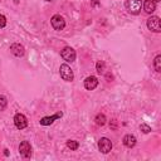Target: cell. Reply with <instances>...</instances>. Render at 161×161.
<instances>
[{
    "instance_id": "obj_1",
    "label": "cell",
    "mask_w": 161,
    "mask_h": 161,
    "mask_svg": "<svg viewBox=\"0 0 161 161\" xmlns=\"http://www.w3.org/2000/svg\"><path fill=\"white\" fill-rule=\"evenodd\" d=\"M125 6L131 14H138L142 8V0H127Z\"/></svg>"
},
{
    "instance_id": "obj_2",
    "label": "cell",
    "mask_w": 161,
    "mask_h": 161,
    "mask_svg": "<svg viewBox=\"0 0 161 161\" xmlns=\"http://www.w3.org/2000/svg\"><path fill=\"white\" fill-rule=\"evenodd\" d=\"M59 73H60V77L67 82H72L74 78V73L68 64H62L59 68Z\"/></svg>"
},
{
    "instance_id": "obj_3",
    "label": "cell",
    "mask_w": 161,
    "mask_h": 161,
    "mask_svg": "<svg viewBox=\"0 0 161 161\" xmlns=\"http://www.w3.org/2000/svg\"><path fill=\"white\" fill-rule=\"evenodd\" d=\"M147 28L151 31L160 33L161 31V21H160V18L158 16H151V18H148L147 19Z\"/></svg>"
},
{
    "instance_id": "obj_4",
    "label": "cell",
    "mask_w": 161,
    "mask_h": 161,
    "mask_svg": "<svg viewBox=\"0 0 161 161\" xmlns=\"http://www.w3.org/2000/svg\"><path fill=\"white\" fill-rule=\"evenodd\" d=\"M50 24H52V26H53L55 30H62V29H64V26H65V20H64L63 16H60L59 14H55V15L52 16Z\"/></svg>"
},
{
    "instance_id": "obj_5",
    "label": "cell",
    "mask_w": 161,
    "mask_h": 161,
    "mask_svg": "<svg viewBox=\"0 0 161 161\" xmlns=\"http://www.w3.org/2000/svg\"><path fill=\"white\" fill-rule=\"evenodd\" d=\"M60 55H62V58H63L64 60H67V62H73V60L75 59V50H74L73 48H70V47H64V48L62 49V52H60Z\"/></svg>"
},
{
    "instance_id": "obj_6",
    "label": "cell",
    "mask_w": 161,
    "mask_h": 161,
    "mask_svg": "<svg viewBox=\"0 0 161 161\" xmlns=\"http://www.w3.org/2000/svg\"><path fill=\"white\" fill-rule=\"evenodd\" d=\"M98 148L102 153H108L112 150V142L107 137H102L98 141Z\"/></svg>"
},
{
    "instance_id": "obj_7",
    "label": "cell",
    "mask_w": 161,
    "mask_h": 161,
    "mask_svg": "<svg viewBox=\"0 0 161 161\" xmlns=\"http://www.w3.org/2000/svg\"><path fill=\"white\" fill-rule=\"evenodd\" d=\"M19 152L24 158H28L31 156V146L28 141H23L19 145Z\"/></svg>"
},
{
    "instance_id": "obj_8",
    "label": "cell",
    "mask_w": 161,
    "mask_h": 161,
    "mask_svg": "<svg viewBox=\"0 0 161 161\" xmlns=\"http://www.w3.org/2000/svg\"><path fill=\"white\" fill-rule=\"evenodd\" d=\"M14 123H15V127L19 128V130H23L28 126V121H26V117L21 113H16L14 116Z\"/></svg>"
},
{
    "instance_id": "obj_9",
    "label": "cell",
    "mask_w": 161,
    "mask_h": 161,
    "mask_svg": "<svg viewBox=\"0 0 161 161\" xmlns=\"http://www.w3.org/2000/svg\"><path fill=\"white\" fill-rule=\"evenodd\" d=\"M98 84V79L94 75H89L84 79V88L88 91H93Z\"/></svg>"
},
{
    "instance_id": "obj_10",
    "label": "cell",
    "mask_w": 161,
    "mask_h": 161,
    "mask_svg": "<svg viewBox=\"0 0 161 161\" xmlns=\"http://www.w3.org/2000/svg\"><path fill=\"white\" fill-rule=\"evenodd\" d=\"M10 52H11V54H14L15 57H23L24 53H25L24 47H23L21 44H19V43L11 44V45H10Z\"/></svg>"
},
{
    "instance_id": "obj_11",
    "label": "cell",
    "mask_w": 161,
    "mask_h": 161,
    "mask_svg": "<svg viewBox=\"0 0 161 161\" xmlns=\"http://www.w3.org/2000/svg\"><path fill=\"white\" fill-rule=\"evenodd\" d=\"M62 117V113H57V114H53V116H50V117H43L42 119H40V125H43V126H49V125H52L57 118H60Z\"/></svg>"
},
{
    "instance_id": "obj_12",
    "label": "cell",
    "mask_w": 161,
    "mask_h": 161,
    "mask_svg": "<svg viewBox=\"0 0 161 161\" xmlns=\"http://www.w3.org/2000/svg\"><path fill=\"white\" fill-rule=\"evenodd\" d=\"M143 10L147 13V14H151L156 10V3L152 1V0H145L143 1Z\"/></svg>"
},
{
    "instance_id": "obj_13",
    "label": "cell",
    "mask_w": 161,
    "mask_h": 161,
    "mask_svg": "<svg viewBox=\"0 0 161 161\" xmlns=\"http://www.w3.org/2000/svg\"><path fill=\"white\" fill-rule=\"evenodd\" d=\"M122 142H123V145H125L126 147L131 148V147H133V146L136 145V137H135L133 135H126V136L123 137Z\"/></svg>"
},
{
    "instance_id": "obj_14",
    "label": "cell",
    "mask_w": 161,
    "mask_h": 161,
    "mask_svg": "<svg viewBox=\"0 0 161 161\" xmlns=\"http://www.w3.org/2000/svg\"><path fill=\"white\" fill-rule=\"evenodd\" d=\"M94 121H96V123L98 125V126H103L104 123H106V116L103 114V113H98L97 116H96V118H94Z\"/></svg>"
},
{
    "instance_id": "obj_15",
    "label": "cell",
    "mask_w": 161,
    "mask_h": 161,
    "mask_svg": "<svg viewBox=\"0 0 161 161\" xmlns=\"http://www.w3.org/2000/svg\"><path fill=\"white\" fill-rule=\"evenodd\" d=\"M153 67L156 72H161V55H156L153 59Z\"/></svg>"
},
{
    "instance_id": "obj_16",
    "label": "cell",
    "mask_w": 161,
    "mask_h": 161,
    "mask_svg": "<svg viewBox=\"0 0 161 161\" xmlns=\"http://www.w3.org/2000/svg\"><path fill=\"white\" fill-rule=\"evenodd\" d=\"M78 146H79V143H78L77 141H74V140H69V141H67V147L70 148V150H77Z\"/></svg>"
},
{
    "instance_id": "obj_17",
    "label": "cell",
    "mask_w": 161,
    "mask_h": 161,
    "mask_svg": "<svg viewBox=\"0 0 161 161\" xmlns=\"http://www.w3.org/2000/svg\"><path fill=\"white\" fill-rule=\"evenodd\" d=\"M104 67H106V64H104V62H102V60H98L97 64H96V69H97V72H98L99 74L104 72Z\"/></svg>"
},
{
    "instance_id": "obj_18",
    "label": "cell",
    "mask_w": 161,
    "mask_h": 161,
    "mask_svg": "<svg viewBox=\"0 0 161 161\" xmlns=\"http://www.w3.org/2000/svg\"><path fill=\"white\" fill-rule=\"evenodd\" d=\"M6 104H8V99L5 96H0V111L5 109L6 108Z\"/></svg>"
},
{
    "instance_id": "obj_19",
    "label": "cell",
    "mask_w": 161,
    "mask_h": 161,
    "mask_svg": "<svg viewBox=\"0 0 161 161\" xmlns=\"http://www.w3.org/2000/svg\"><path fill=\"white\" fill-rule=\"evenodd\" d=\"M140 130H141L143 133H148V132L151 131V127H150L148 125H145V123H142V125L140 126Z\"/></svg>"
},
{
    "instance_id": "obj_20",
    "label": "cell",
    "mask_w": 161,
    "mask_h": 161,
    "mask_svg": "<svg viewBox=\"0 0 161 161\" xmlns=\"http://www.w3.org/2000/svg\"><path fill=\"white\" fill-rule=\"evenodd\" d=\"M6 25V18L0 14V28H4Z\"/></svg>"
},
{
    "instance_id": "obj_21",
    "label": "cell",
    "mask_w": 161,
    "mask_h": 161,
    "mask_svg": "<svg viewBox=\"0 0 161 161\" xmlns=\"http://www.w3.org/2000/svg\"><path fill=\"white\" fill-rule=\"evenodd\" d=\"M92 5H93V6L98 5V0H92Z\"/></svg>"
},
{
    "instance_id": "obj_22",
    "label": "cell",
    "mask_w": 161,
    "mask_h": 161,
    "mask_svg": "<svg viewBox=\"0 0 161 161\" xmlns=\"http://www.w3.org/2000/svg\"><path fill=\"white\" fill-rule=\"evenodd\" d=\"M4 155H5V156H8V155H9V152H8V150H4Z\"/></svg>"
},
{
    "instance_id": "obj_23",
    "label": "cell",
    "mask_w": 161,
    "mask_h": 161,
    "mask_svg": "<svg viewBox=\"0 0 161 161\" xmlns=\"http://www.w3.org/2000/svg\"><path fill=\"white\" fill-rule=\"evenodd\" d=\"M152 1H155V3H157V1H160V0H152Z\"/></svg>"
},
{
    "instance_id": "obj_24",
    "label": "cell",
    "mask_w": 161,
    "mask_h": 161,
    "mask_svg": "<svg viewBox=\"0 0 161 161\" xmlns=\"http://www.w3.org/2000/svg\"><path fill=\"white\" fill-rule=\"evenodd\" d=\"M48 1H50V0H48Z\"/></svg>"
}]
</instances>
